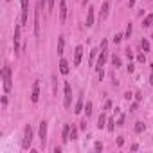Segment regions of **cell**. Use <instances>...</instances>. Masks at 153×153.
Wrapping results in <instances>:
<instances>
[{"mask_svg": "<svg viewBox=\"0 0 153 153\" xmlns=\"http://www.w3.org/2000/svg\"><path fill=\"white\" fill-rule=\"evenodd\" d=\"M106 59H108V41L103 40L101 41V54H99V59H97V70H103Z\"/></svg>", "mask_w": 153, "mask_h": 153, "instance_id": "obj_1", "label": "cell"}, {"mask_svg": "<svg viewBox=\"0 0 153 153\" xmlns=\"http://www.w3.org/2000/svg\"><path fill=\"white\" fill-rule=\"evenodd\" d=\"M2 81H4V90L9 92L11 86H13V79H11V67L9 65H6L4 70H2Z\"/></svg>", "mask_w": 153, "mask_h": 153, "instance_id": "obj_2", "label": "cell"}, {"mask_svg": "<svg viewBox=\"0 0 153 153\" xmlns=\"http://www.w3.org/2000/svg\"><path fill=\"white\" fill-rule=\"evenodd\" d=\"M33 128L27 124L25 128H24V141H22V148L24 149H29L31 148V144H33Z\"/></svg>", "mask_w": 153, "mask_h": 153, "instance_id": "obj_3", "label": "cell"}, {"mask_svg": "<svg viewBox=\"0 0 153 153\" xmlns=\"http://www.w3.org/2000/svg\"><path fill=\"white\" fill-rule=\"evenodd\" d=\"M70 104H72V86H70V83L67 81V83H65V99H63V106H65V108H70Z\"/></svg>", "mask_w": 153, "mask_h": 153, "instance_id": "obj_4", "label": "cell"}, {"mask_svg": "<svg viewBox=\"0 0 153 153\" xmlns=\"http://www.w3.org/2000/svg\"><path fill=\"white\" fill-rule=\"evenodd\" d=\"M20 33H22V25H15V36H13V45H15V54H20Z\"/></svg>", "mask_w": 153, "mask_h": 153, "instance_id": "obj_5", "label": "cell"}, {"mask_svg": "<svg viewBox=\"0 0 153 153\" xmlns=\"http://www.w3.org/2000/svg\"><path fill=\"white\" fill-rule=\"evenodd\" d=\"M38 133H40L41 146H45V144H47V121H41V123H40V130H38Z\"/></svg>", "mask_w": 153, "mask_h": 153, "instance_id": "obj_6", "label": "cell"}, {"mask_svg": "<svg viewBox=\"0 0 153 153\" xmlns=\"http://www.w3.org/2000/svg\"><path fill=\"white\" fill-rule=\"evenodd\" d=\"M29 18V0H22V25L27 24Z\"/></svg>", "mask_w": 153, "mask_h": 153, "instance_id": "obj_7", "label": "cell"}, {"mask_svg": "<svg viewBox=\"0 0 153 153\" xmlns=\"http://www.w3.org/2000/svg\"><path fill=\"white\" fill-rule=\"evenodd\" d=\"M40 9H41V4H38L34 11V36H40Z\"/></svg>", "mask_w": 153, "mask_h": 153, "instance_id": "obj_8", "label": "cell"}, {"mask_svg": "<svg viewBox=\"0 0 153 153\" xmlns=\"http://www.w3.org/2000/svg\"><path fill=\"white\" fill-rule=\"evenodd\" d=\"M94 16H96V7L90 6L88 11H86V27H92L94 25Z\"/></svg>", "mask_w": 153, "mask_h": 153, "instance_id": "obj_9", "label": "cell"}, {"mask_svg": "<svg viewBox=\"0 0 153 153\" xmlns=\"http://www.w3.org/2000/svg\"><path fill=\"white\" fill-rule=\"evenodd\" d=\"M38 99H40V81H34L33 92H31V101L33 103H38Z\"/></svg>", "mask_w": 153, "mask_h": 153, "instance_id": "obj_10", "label": "cell"}, {"mask_svg": "<svg viewBox=\"0 0 153 153\" xmlns=\"http://www.w3.org/2000/svg\"><path fill=\"white\" fill-rule=\"evenodd\" d=\"M67 20V0H59V22Z\"/></svg>", "mask_w": 153, "mask_h": 153, "instance_id": "obj_11", "label": "cell"}, {"mask_svg": "<svg viewBox=\"0 0 153 153\" xmlns=\"http://www.w3.org/2000/svg\"><path fill=\"white\" fill-rule=\"evenodd\" d=\"M81 58H83V47L78 45L76 51H74V67H78V65L81 63Z\"/></svg>", "mask_w": 153, "mask_h": 153, "instance_id": "obj_12", "label": "cell"}, {"mask_svg": "<svg viewBox=\"0 0 153 153\" xmlns=\"http://www.w3.org/2000/svg\"><path fill=\"white\" fill-rule=\"evenodd\" d=\"M59 72H61L63 76H67V74L70 72V67H69V61H67V59H63V58L59 59Z\"/></svg>", "mask_w": 153, "mask_h": 153, "instance_id": "obj_13", "label": "cell"}, {"mask_svg": "<svg viewBox=\"0 0 153 153\" xmlns=\"http://www.w3.org/2000/svg\"><path fill=\"white\" fill-rule=\"evenodd\" d=\"M108 11H110V2H104L101 6V13H99V20H104L108 16Z\"/></svg>", "mask_w": 153, "mask_h": 153, "instance_id": "obj_14", "label": "cell"}, {"mask_svg": "<svg viewBox=\"0 0 153 153\" xmlns=\"http://www.w3.org/2000/svg\"><path fill=\"white\" fill-rule=\"evenodd\" d=\"M83 110H85V108H83V94H79L78 103H76V106H74V114H81Z\"/></svg>", "mask_w": 153, "mask_h": 153, "instance_id": "obj_15", "label": "cell"}, {"mask_svg": "<svg viewBox=\"0 0 153 153\" xmlns=\"http://www.w3.org/2000/svg\"><path fill=\"white\" fill-rule=\"evenodd\" d=\"M70 124H65L63 126V142H69L70 141Z\"/></svg>", "mask_w": 153, "mask_h": 153, "instance_id": "obj_16", "label": "cell"}, {"mask_svg": "<svg viewBox=\"0 0 153 153\" xmlns=\"http://www.w3.org/2000/svg\"><path fill=\"white\" fill-rule=\"evenodd\" d=\"M106 121H108V119H106V114L103 112V114L99 115V119H97V128H99V130L106 128Z\"/></svg>", "mask_w": 153, "mask_h": 153, "instance_id": "obj_17", "label": "cell"}, {"mask_svg": "<svg viewBox=\"0 0 153 153\" xmlns=\"http://www.w3.org/2000/svg\"><path fill=\"white\" fill-rule=\"evenodd\" d=\"M63 49H65V36H58V54L63 56Z\"/></svg>", "mask_w": 153, "mask_h": 153, "instance_id": "obj_18", "label": "cell"}, {"mask_svg": "<svg viewBox=\"0 0 153 153\" xmlns=\"http://www.w3.org/2000/svg\"><path fill=\"white\" fill-rule=\"evenodd\" d=\"M115 126H117V123H115L114 117H110V119L106 121V130H108V132H114V128H115Z\"/></svg>", "mask_w": 153, "mask_h": 153, "instance_id": "obj_19", "label": "cell"}, {"mask_svg": "<svg viewBox=\"0 0 153 153\" xmlns=\"http://www.w3.org/2000/svg\"><path fill=\"white\" fill-rule=\"evenodd\" d=\"M92 108H94L92 101H86V104H85V114H86V117H90V115H92Z\"/></svg>", "mask_w": 153, "mask_h": 153, "instance_id": "obj_20", "label": "cell"}, {"mask_svg": "<svg viewBox=\"0 0 153 153\" xmlns=\"http://www.w3.org/2000/svg\"><path fill=\"white\" fill-rule=\"evenodd\" d=\"M151 24H153V13H151V15H148V16L142 20V27H149Z\"/></svg>", "mask_w": 153, "mask_h": 153, "instance_id": "obj_21", "label": "cell"}, {"mask_svg": "<svg viewBox=\"0 0 153 153\" xmlns=\"http://www.w3.org/2000/svg\"><path fill=\"white\" fill-rule=\"evenodd\" d=\"M78 133H79V130H78L76 126H72V128H70V141H76V139H78Z\"/></svg>", "mask_w": 153, "mask_h": 153, "instance_id": "obj_22", "label": "cell"}, {"mask_svg": "<svg viewBox=\"0 0 153 153\" xmlns=\"http://www.w3.org/2000/svg\"><path fill=\"white\" fill-rule=\"evenodd\" d=\"M97 52H99L97 49H92V51H90V61H88L90 65H94V61H96V58H97Z\"/></svg>", "mask_w": 153, "mask_h": 153, "instance_id": "obj_23", "label": "cell"}, {"mask_svg": "<svg viewBox=\"0 0 153 153\" xmlns=\"http://www.w3.org/2000/svg\"><path fill=\"white\" fill-rule=\"evenodd\" d=\"M141 47L144 49V52H149V41H148L146 38H144V40L141 41Z\"/></svg>", "mask_w": 153, "mask_h": 153, "instance_id": "obj_24", "label": "cell"}, {"mask_svg": "<svg viewBox=\"0 0 153 153\" xmlns=\"http://www.w3.org/2000/svg\"><path fill=\"white\" fill-rule=\"evenodd\" d=\"M141 132H144V123H135V133H141Z\"/></svg>", "mask_w": 153, "mask_h": 153, "instance_id": "obj_25", "label": "cell"}, {"mask_svg": "<svg viewBox=\"0 0 153 153\" xmlns=\"http://www.w3.org/2000/svg\"><path fill=\"white\" fill-rule=\"evenodd\" d=\"M124 121H126V114H119V119H117V126H124Z\"/></svg>", "mask_w": 153, "mask_h": 153, "instance_id": "obj_26", "label": "cell"}, {"mask_svg": "<svg viewBox=\"0 0 153 153\" xmlns=\"http://www.w3.org/2000/svg\"><path fill=\"white\" fill-rule=\"evenodd\" d=\"M112 63H114V67H115V69L121 67V58H119V56H114V58H112Z\"/></svg>", "mask_w": 153, "mask_h": 153, "instance_id": "obj_27", "label": "cell"}, {"mask_svg": "<svg viewBox=\"0 0 153 153\" xmlns=\"http://www.w3.org/2000/svg\"><path fill=\"white\" fill-rule=\"evenodd\" d=\"M132 31H133V27H132V24H128V27H126V34H124V38H130V36H132Z\"/></svg>", "mask_w": 153, "mask_h": 153, "instance_id": "obj_28", "label": "cell"}, {"mask_svg": "<svg viewBox=\"0 0 153 153\" xmlns=\"http://www.w3.org/2000/svg\"><path fill=\"white\" fill-rule=\"evenodd\" d=\"M123 38H124V34H115V36H114V43H121Z\"/></svg>", "mask_w": 153, "mask_h": 153, "instance_id": "obj_29", "label": "cell"}, {"mask_svg": "<svg viewBox=\"0 0 153 153\" xmlns=\"http://www.w3.org/2000/svg\"><path fill=\"white\" fill-rule=\"evenodd\" d=\"M54 2H56V0H47V11H52V7H54Z\"/></svg>", "mask_w": 153, "mask_h": 153, "instance_id": "obj_30", "label": "cell"}, {"mask_svg": "<svg viewBox=\"0 0 153 153\" xmlns=\"http://www.w3.org/2000/svg\"><path fill=\"white\" fill-rule=\"evenodd\" d=\"M94 149H96V151H101V149H103V144H101V142H96V144H94Z\"/></svg>", "mask_w": 153, "mask_h": 153, "instance_id": "obj_31", "label": "cell"}, {"mask_svg": "<svg viewBox=\"0 0 153 153\" xmlns=\"http://www.w3.org/2000/svg\"><path fill=\"white\" fill-rule=\"evenodd\" d=\"M132 97H133L132 92H126V94H124V99H126V101H132Z\"/></svg>", "mask_w": 153, "mask_h": 153, "instance_id": "obj_32", "label": "cell"}, {"mask_svg": "<svg viewBox=\"0 0 153 153\" xmlns=\"http://www.w3.org/2000/svg\"><path fill=\"white\" fill-rule=\"evenodd\" d=\"M144 59H146V56H144V54H139V56H137V61H141V63H144Z\"/></svg>", "mask_w": 153, "mask_h": 153, "instance_id": "obj_33", "label": "cell"}, {"mask_svg": "<svg viewBox=\"0 0 153 153\" xmlns=\"http://www.w3.org/2000/svg\"><path fill=\"white\" fill-rule=\"evenodd\" d=\"M79 130H86V119H85V121H81V124H79Z\"/></svg>", "mask_w": 153, "mask_h": 153, "instance_id": "obj_34", "label": "cell"}, {"mask_svg": "<svg viewBox=\"0 0 153 153\" xmlns=\"http://www.w3.org/2000/svg\"><path fill=\"white\" fill-rule=\"evenodd\" d=\"M124 144V137H117V146H123Z\"/></svg>", "mask_w": 153, "mask_h": 153, "instance_id": "obj_35", "label": "cell"}, {"mask_svg": "<svg viewBox=\"0 0 153 153\" xmlns=\"http://www.w3.org/2000/svg\"><path fill=\"white\" fill-rule=\"evenodd\" d=\"M133 70H135V67H133V63H130V65H128V72H130V74H132Z\"/></svg>", "mask_w": 153, "mask_h": 153, "instance_id": "obj_36", "label": "cell"}, {"mask_svg": "<svg viewBox=\"0 0 153 153\" xmlns=\"http://www.w3.org/2000/svg\"><path fill=\"white\" fill-rule=\"evenodd\" d=\"M137 106H139V104H137V103H133V104H132V108H130V112H135V110H137Z\"/></svg>", "mask_w": 153, "mask_h": 153, "instance_id": "obj_37", "label": "cell"}, {"mask_svg": "<svg viewBox=\"0 0 153 153\" xmlns=\"http://www.w3.org/2000/svg\"><path fill=\"white\" fill-rule=\"evenodd\" d=\"M6 104H7V97H6V96H4V97H2V106H4V108H6Z\"/></svg>", "mask_w": 153, "mask_h": 153, "instance_id": "obj_38", "label": "cell"}, {"mask_svg": "<svg viewBox=\"0 0 153 153\" xmlns=\"http://www.w3.org/2000/svg\"><path fill=\"white\" fill-rule=\"evenodd\" d=\"M135 2H137V0H130V2H128V6H130V7H133V4H135Z\"/></svg>", "mask_w": 153, "mask_h": 153, "instance_id": "obj_39", "label": "cell"}, {"mask_svg": "<svg viewBox=\"0 0 153 153\" xmlns=\"http://www.w3.org/2000/svg\"><path fill=\"white\" fill-rule=\"evenodd\" d=\"M40 4L41 6H47V0H40Z\"/></svg>", "mask_w": 153, "mask_h": 153, "instance_id": "obj_40", "label": "cell"}, {"mask_svg": "<svg viewBox=\"0 0 153 153\" xmlns=\"http://www.w3.org/2000/svg\"><path fill=\"white\" fill-rule=\"evenodd\" d=\"M149 83L153 85V72H151V76H149Z\"/></svg>", "mask_w": 153, "mask_h": 153, "instance_id": "obj_41", "label": "cell"}, {"mask_svg": "<svg viewBox=\"0 0 153 153\" xmlns=\"http://www.w3.org/2000/svg\"><path fill=\"white\" fill-rule=\"evenodd\" d=\"M86 2H88V0H81V4H83V6H86Z\"/></svg>", "mask_w": 153, "mask_h": 153, "instance_id": "obj_42", "label": "cell"}, {"mask_svg": "<svg viewBox=\"0 0 153 153\" xmlns=\"http://www.w3.org/2000/svg\"><path fill=\"white\" fill-rule=\"evenodd\" d=\"M151 72H153V65H151Z\"/></svg>", "mask_w": 153, "mask_h": 153, "instance_id": "obj_43", "label": "cell"}, {"mask_svg": "<svg viewBox=\"0 0 153 153\" xmlns=\"http://www.w3.org/2000/svg\"><path fill=\"white\" fill-rule=\"evenodd\" d=\"M151 40H153V34H151Z\"/></svg>", "mask_w": 153, "mask_h": 153, "instance_id": "obj_44", "label": "cell"}, {"mask_svg": "<svg viewBox=\"0 0 153 153\" xmlns=\"http://www.w3.org/2000/svg\"><path fill=\"white\" fill-rule=\"evenodd\" d=\"M7 2H9V0H7Z\"/></svg>", "mask_w": 153, "mask_h": 153, "instance_id": "obj_45", "label": "cell"}]
</instances>
